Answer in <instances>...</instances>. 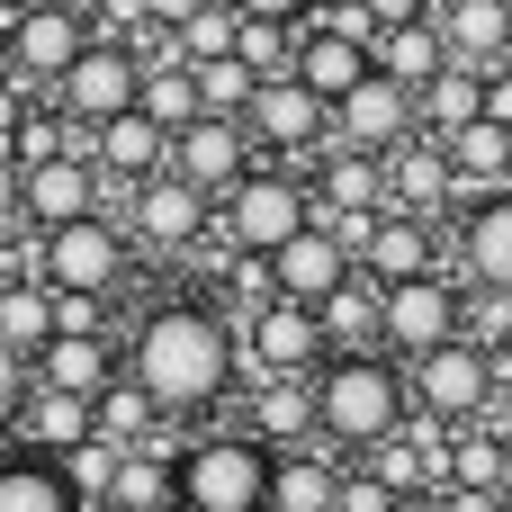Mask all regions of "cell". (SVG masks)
Returning a JSON list of instances; mask_svg holds the SVG:
<instances>
[{
	"label": "cell",
	"instance_id": "cell-1",
	"mask_svg": "<svg viewBox=\"0 0 512 512\" xmlns=\"http://www.w3.org/2000/svg\"><path fill=\"white\" fill-rule=\"evenodd\" d=\"M243 351H234V324L207 306V297H162L135 342H126V378L162 405V414H207L225 387H234Z\"/></svg>",
	"mask_w": 512,
	"mask_h": 512
},
{
	"label": "cell",
	"instance_id": "cell-2",
	"mask_svg": "<svg viewBox=\"0 0 512 512\" xmlns=\"http://www.w3.org/2000/svg\"><path fill=\"white\" fill-rule=\"evenodd\" d=\"M405 423H414V387H405V369H396L387 351L324 360V369H315V441L369 459V450H378L387 432H405Z\"/></svg>",
	"mask_w": 512,
	"mask_h": 512
},
{
	"label": "cell",
	"instance_id": "cell-3",
	"mask_svg": "<svg viewBox=\"0 0 512 512\" xmlns=\"http://www.w3.org/2000/svg\"><path fill=\"white\" fill-rule=\"evenodd\" d=\"M315 225V189H306V171H288V162H252L225 198H216V243L225 252H288L297 234Z\"/></svg>",
	"mask_w": 512,
	"mask_h": 512
},
{
	"label": "cell",
	"instance_id": "cell-4",
	"mask_svg": "<svg viewBox=\"0 0 512 512\" xmlns=\"http://www.w3.org/2000/svg\"><path fill=\"white\" fill-rule=\"evenodd\" d=\"M171 512H270V450L252 432H207L171 459Z\"/></svg>",
	"mask_w": 512,
	"mask_h": 512
},
{
	"label": "cell",
	"instance_id": "cell-5",
	"mask_svg": "<svg viewBox=\"0 0 512 512\" xmlns=\"http://www.w3.org/2000/svg\"><path fill=\"white\" fill-rule=\"evenodd\" d=\"M126 270H135V234L117 225V216H81V225H54V234H36V279L54 288V297H117L126 288Z\"/></svg>",
	"mask_w": 512,
	"mask_h": 512
},
{
	"label": "cell",
	"instance_id": "cell-6",
	"mask_svg": "<svg viewBox=\"0 0 512 512\" xmlns=\"http://www.w3.org/2000/svg\"><path fill=\"white\" fill-rule=\"evenodd\" d=\"M243 135H252V153H270V162H288V171H306L324 144H333V108L297 81V72H279V81H261L252 90V108H243Z\"/></svg>",
	"mask_w": 512,
	"mask_h": 512
},
{
	"label": "cell",
	"instance_id": "cell-7",
	"mask_svg": "<svg viewBox=\"0 0 512 512\" xmlns=\"http://www.w3.org/2000/svg\"><path fill=\"white\" fill-rule=\"evenodd\" d=\"M405 387H414V414H423V423H441V432H468V423H486V414H495V360H486L477 342H450V351L414 360V369H405Z\"/></svg>",
	"mask_w": 512,
	"mask_h": 512
},
{
	"label": "cell",
	"instance_id": "cell-8",
	"mask_svg": "<svg viewBox=\"0 0 512 512\" xmlns=\"http://www.w3.org/2000/svg\"><path fill=\"white\" fill-rule=\"evenodd\" d=\"M234 351H243V369H252V378H315V369L333 360V351H324L315 306H297V297H270L261 315H243Z\"/></svg>",
	"mask_w": 512,
	"mask_h": 512
},
{
	"label": "cell",
	"instance_id": "cell-9",
	"mask_svg": "<svg viewBox=\"0 0 512 512\" xmlns=\"http://www.w3.org/2000/svg\"><path fill=\"white\" fill-rule=\"evenodd\" d=\"M387 360L396 369H414V360H432V351H450L459 342V279L450 270H432V279H405V288H387Z\"/></svg>",
	"mask_w": 512,
	"mask_h": 512
},
{
	"label": "cell",
	"instance_id": "cell-10",
	"mask_svg": "<svg viewBox=\"0 0 512 512\" xmlns=\"http://www.w3.org/2000/svg\"><path fill=\"white\" fill-rule=\"evenodd\" d=\"M99 36H90V18H81V0L72 9H27V18H9V72L27 81V90H63V72L90 54Z\"/></svg>",
	"mask_w": 512,
	"mask_h": 512
},
{
	"label": "cell",
	"instance_id": "cell-11",
	"mask_svg": "<svg viewBox=\"0 0 512 512\" xmlns=\"http://www.w3.org/2000/svg\"><path fill=\"white\" fill-rule=\"evenodd\" d=\"M126 234L144 243V252H198L207 234H216V198H198L189 180H144V189H126Z\"/></svg>",
	"mask_w": 512,
	"mask_h": 512
},
{
	"label": "cell",
	"instance_id": "cell-12",
	"mask_svg": "<svg viewBox=\"0 0 512 512\" xmlns=\"http://www.w3.org/2000/svg\"><path fill=\"white\" fill-rule=\"evenodd\" d=\"M135 90H144V63L126 54V45H90L72 72H63V90H54V108L81 126V135H99L108 117H126L135 108Z\"/></svg>",
	"mask_w": 512,
	"mask_h": 512
},
{
	"label": "cell",
	"instance_id": "cell-13",
	"mask_svg": "<svg viewBox=\"0 0 512 512\" xmlns=\"http://www.w3.org/2000/svg\"><path fill=\"white\" fill-rule=\"evenodd\" d=\"M99 162L90 153H54V162H27L18 171V225H36V234H54V225H81V216H99Z\"/></svg>",
	"mask_w": 512,
	"mask_h": 512
},
{
	"label": "cell",
	"instance_id": "cell-14",
	"mask_svg": "<svg viewBox=\"0 0 512 512\" xmlns=\"http://www.w3.org/2000/svg\"><path fill=\"white\" fill-rule=\"evenodd\" d=\"M405 135H423V117H414V90H396L387 72H369L333 108V144H351V153H396Z\"/></svg>",
	"mask_w": 512,
	"mask_h": 512
},
{
	"label": "cell",
	"instance_id": "cell-15",
	"mask_svg": "<svg viewBox=\"0 0 512 512\" xmlns=\"http://www.w3.org/2000/svg\"><path fill=\"white\" fill-rule=\"evenodd\" d=\"M243 171H252V135L234 117H198V126L171 135V180H189L198 198H225Z\"/></svg>",
	"mask_w": 512,
	"mask_h": 512
},
{
	"label": "cell",
	"instance_id": "cell-16",
	"mask_svg": "<svg viewBox=\"0 0 512 512\" xmlns=\"http://www.w3.org/2000/svg\"><path fill=\"white\" fill-rule=\"evenodd\" d=\"M432 27H441L450 63H468V72L512 63V0H432Z\"/></svg>",
	"mask_w": 512,
	"mask_h": 512
},
{
	"label": "cell",
	"instance_id": "cell-17",
	"mask_svg": "<svg viewBox=\"0 0 512 512\" xmlns=\"http://www.w3.org/2000/svg\"><path fill=\"white\" fill-rule=\"evenodd\" d=\"M378 171H387V207H396V216L441 225V207L459 198V189H450V153H441L432 135H405L396 153H378Z\"/></svg>",
	"mask_w": 512,
	"mask_h": 512
},
{
	"label": "cell",
	"instance_id": "cell-18",
	"mask_svg": "<svg viewBox=\"0 0 512 512\" xmlns=\"http://www.w3.org/2000/svg\"><path fill=\"white\" fill-rule=\"evenodd\" d=\"M306 189H315V216H387V171H378V153L324 144V153L306 162Z\"/></svg>",
	"mask_w": 512,
	"mask_h": 512
},
{
	"label": "cell",
	"instance_id": "cell-19",
	"mask_svg": "<svg viewBox=\"0 0 512 512\" xmlns=\"http://www.w3.org/2000/svg\"><path fill=\"white\" fill-rule=\"evenodd\" d=\"M441 270V225H423V216H378L369 225V252H360V279H378V288H405V279H432Z\"/></svg>",
	"mask_w": 512,
	"mask_h": 512
},
{
	"label": "cell",
	"instance_id": "cell-20",
	"mask_svg": "<svg viewBox=\"0 0 512 512\" xmlns=\"http://www.w3.org/2000/svg\"><path fill=\"white\" fill-rule=\"evenodd\" d=\"M117 378H126V360L108 351V333H54V342L36 351V387H54V396H81V405H99Z\"/></svg>",
	"mask_w": 512,
	"mask_h": 512
},
{
	"label": "cell",
	"instance_id": "cell-21",
	"mask_svg": "<svg viewBox=\"0 0 512 512\" xmlns=\"http://www.w3.org/2000/svg\"><path fill=\"white\" fill-rule=\"evenodd\" d=\"M315 324H324V351H333V360H360V351H387V342H378V333H387V288L351 270V279H342V288H333V297L315 306Z\"/></svg>",
	"mask_w": 512,
	"mask_h": 512
},
{
	"label": "cell",
	"instance_id": "cell-22",
	"mask_svg": "<svg viewBox=\"0 0 512 512\" xmlns=\"http://www.w3.org/2000/svg\"><path fill=\"white\" fill-rule=\"evenodd\" d=\"M288 72H297L324 108H342L378 63H369V45H351V36H333V27H297V63H288Z\"/></svg>",
	"mask_w": 512,
	"mask_h": 512
},
{
	"label": "cell",
	"instance_id": "cell-23",
	"mask_svg": "<svg viewBox=\"0 0 512 512\" xmlns=\"http://www.w3.org/2000/svg\"><path fill=\"white\" fill-rule=\"evenodd\" d=\"M441 153H450V189H459L468 207L512 189V126H495V117H477L468 135H450Z\"/></svg>",
	"mask_w": 512,
	"mask_h": 512
},
{
	"label": "cell",
	"instance_id": "cell-24",
	"mask_svg": "<svg viewBox=\"0 0 512 512\" xmlns=\"http://www.w3.org/2000/svg\"><path fill=\"white\" fill-rule=\"evenodd\" d=\"M270 279H279V297H297V306H324V297L351 279V252H342L324 225H306L288 252H270Z\"/></svg>",
	"mask_w": 512,
	"mask_h": 512
},
{
	"label": "cell",
	"instance_id": "cell-25",
	"mask_svg": "<svg viewBox=\"0 0 512 512\" xmlns=\"http://www.w3.org/2000/svg\"><path fill=\"white\" fill-rule=\"evenodd\" d=\"M243 432H252L270 459H279V450H306V441H315V378H261Z\"/></svg>",
	"mask_w": 512,
	"mask_h": 512
},
{
	"label": "cell",
	"instance_id": "cell-26",
	"mask_svg": "<svg viewBox=\"0 0 512 512\" xmlns=\"http://www.w3.org/2000/svg\"><path fill=\"white\" fill-rule=\"evenodd\" d=\"M459 270H468V288H512V189L459 216Z\"/></svg>",
	"mask_w": 512,
	"mask_h": 512
},
{
	"label": "cell",
	"instance_id": "cell-27",
	"mask_svg": "<svg viewBox=\"0 0 512 512\" xmlns=\"http://www.w3.org/2000/svg\"><path fill=\"white\" fill-rule=\"evenodd\" d=\"M18 450H36V459H63V450H81L90 441V405L81 396H54V387H27V405H18Z\"/></svg>",
	"mask_w": 512,
	"mask_h": 512
},
{
	"label": "cell",
	"instance_id": "cell-28",
	"mask_svg": "<svg viewBox=\"0 0 512 512\" xmlns=\"http://www.w3.org/2000/svg\"><path fill=\"white\" fill-rule=\"evenodd\" d=\"M369 63H378V72H387L396 90H414V99H423V90H432V81L450 72V45H441V27H432V18H414V27H387Z\"/></svg>",
	"mask_w": 512,
	"mask_h": 512
},
{
	"label": "cell",
	"instance_id": "cell-29",
	"mask_svg": "<svg viewBox=\"0 0 512 512\" xmlns=\"http://www.w3.org/2000/svg\"><path fill=\"white\" fill-rule=\"evenodd\" d=\"M162 423H171V414H162L135 378H117V387L90 405V432H99V441H117V450H171V441H162Z\"/></svg>",
	"mask_w": 512,
	"mask_h": 512
},
{
	"label": "cell",
	"instance_id": "cell-30",
	"mask_svg": "<svg viewBox=\"0 0 512 512\" xmlns=\"http://www.w3.org/2000/svg\"><path fill=\"white\" fill-rule=\"evenodd\" d=\"M342 495V468L324 450H279L270 459V512H333Z\"/></svg>",
	"mask_w": 512,
	"mask_h": 512
},
{
	"label": "cell",
	"instance_id": "cell-31",
	"mask_svg": "<svg viewBox=\"0 0 512 512\" xmlns=\"http://www.w3.org/2000/svg\"><path fill=\"white\" fill-rule=\"evenodd\" d=\"M414 117H423V135L432 144H450V135H468L477 117H486V72H468V63H450L423 99H414Z\"/></svg>",
	"mask_w": 512,
	"mask_h": 512
},
{
	"label": "cell",
	"instance_id": "cell-32",
	"mask_svg": "<svg viewBox=\"0 0 512 512\" xmlns=\"http://www.w3.org/2000/svg\"><path fill=\"white\" fill-rule=\"evenodd\" d=\"M45 342H54V288L45 279H0V351H18L36 369Z\"/></svg>",
	"mask_w": 512,
	"mask_h": 512
},
{
	"label": "cell",
	"instance_id": "cell-33",
	"mask_svg": "<svg viewBox=\"0 0 512 512\" xmlns=\"http://www.w3.org/2000/svg\"><path fill=\"white\" fill-rule=\"evenodd\" d=\"M0 512H81V504H72V486H63L54 459L9 450V459H0Z\"/></svg>",
	"mask_w": 512,
	"mask_h": 512
},
{
	"label": "cell",
	"instance_id": "cell-34",
	"mask_svg": "<svg viewBox=\"0 0 512 512\" xmlns=\"http://www.w3.org/2000/svg\"><path fill=\"white\" fill-rule=\"evenodd\" d=\"M450 486H477V495H504L512 504V450L495 441V423L450 432Z\"/></svg>",
	"mask_w": 512,
	"mask_h": 512
},
{
	"label": "cell",
	"instance_id": "cell-35",
	"mask_svg": "<svg viewBox=\"0 0 512 512\" xmlns=\"http://www.w3.org/2000/svg\"><path fill=\"white\" fill-rule=\"evenodd\" d=\"M135 108L162 126V135H180V126H198V72L189 63H162V72H144V90H135Z\"/></svg>",
	"mask_w": 512,
	"mask_h": 512
},
{
	"label": "cell",
	"instance_id": "cell-36",
	"mask_svg": "<svg viewBox=\"0 0 512 512\" xmlns=\"http://www.w3.org/2000/svg\"><path fill=\"white\" fill-rule=\"evenodd\" d=\"M459 342H477L486 360L512 351V288H459Z\"/></svg>",
	"mask_w": 512,
	"mask_h": 512
},
{
	"label": "cell",
	"instance_id": "cell-37",
	"mask_svg": "<svg viewBox=\"0 0 512 512\" xmlns=\"http://www.w3.org/2000/svg\"><path fill=\"white\" fill-rule=\"evenodd\" d=\"M54 468H63V486H72V504H108V495H117V468H126V450L90 432V441H81V450H63Z\"/></svg>",
	"mask_w": 512,
	"mask_h": 512
},
{
	"label": "cell",
	"instance_id": "cell-38",
	"mask_svg": "<svg viewBox=\"0 0 512 512\" xmlns=\"http://www.w3.org/2000/svg\"><path fill=\"white\" fill-rule=\"evenodd\" d=\"M171 459H180V450H126V468H117V495H108V504H126V512H171Z\"/></svg>",
	"mask_w": 512,
	"mask_h": 512
},
{
	"label": "cell",
	"instance_id": "cell-39",
	"mask_svg": "<svg viewBox=\"0 0 512 512\" xmlns=\"http://www.w3.org/2000/svg\"><path fill=\"white\" fill-rule=\"evenodd\" d=\"M234 63H243L252 81H279V72L297 63V27H279V18H243V36H234Z\"/></svg>",
	"mask_w": 512,
	"mask_h": 512
},
{
	"label": "cell",
	"instance_id": "cell-40",
	"mask_svg": "<svg viewBox=\"0 0 512 512\" xmlns=\"http://www.w3.org/2000/svg\"><path fill=\"white\" fill-rule=\"evenodd\" d=\"M189 72H198V117H234V126H243V108H252L261 81H252L234 54H225V63H189Z\"/></svg>",
	"mask_w": 512,
	"mask_h": 512
},
{
	"label": "cell",
	"instance_id": "cell-41",
	"mask_svg": "<svg viewBox=\"0 0 512 512\" xmlns=\"http://www.w3.org/2000/svg\"><path fill=\"white\" fill-rule=\"evenodd\" d=\"M234 36H243L234 0H207V9L180 27V63H225V54H234Z\"/></svg>",
	"mask_w": 512,
	"mask_h": 512
},
{
	"label": "cell",
	"instance_id": "cell-42",
	"mask_svg": "<svg viewBox=\"0 0 512 512\" xmlns=\"http://www.w3.org/2000/svg\"><path fill=\"white\" fill-rule=\"evenodd\" d=\"M387 504H396V495H387L369 468H342V495H333V512H387Z\"/></svg>",
	"mask_w": 512,
	"mask_h": 512
},
{
	"label": "cell",
	"instance_id": "cell-43",
	"mask_svg": "<svg viewBox=\"0 0 512 512\" xmlns=\"http://www.w3.org/2000/svg\"><path fill=\"white\" fill-rule=\"evenodd\" d=\"M27 108H36V90H27L18 72H0V153L18 144V126H27Z\"/></svg>",
	"mask_w": 512,
	"mask_h": 512
},
{
	"label": "cell",
	"instance_id": "cell-44",
	"mask_svg": "<svg viewBox=\"0 0 512 512\" xmlns=\"http://www.w3.org/2000/svg\"><path fill=\"white\" fill-rule=\"evenodd\" d=\"M27 387H36V369H27L18 351H0V423H18V405H27Z\"/></svg>",
	"mask_w": 512,
	"mask_h": 512
},
{
	"label": "cell",
	"instance_id": "cell-45",
	"mask_svg": "<svg viewBox=\"0 0 512 512\" xmlns=\"http://www.w3.org/2000/svg\"><path fill=\"white\" fill-rule=\"evenodd\" d=\"M360 9L378 18V36H387V27H414V18H432V0H360Z\"/></svg>",
	"mask_w": 512,
	"mask_h": 512
},
{
	"label": "cell",
	"instance_id": "cell-46",
	"mask_svg": "<svg viewBox=\"0 0 512 512\" xmlns=\"http://www.w3.org/2000/svg\"><path fill=\"white\" fill-rule=\"evenodd\" d=\"M315 0H234V18H279V27H306Z\"/></svg>",
	"mask_w": 512,
	"mask_h": 512
},
{
	"label": "cell",
	"instance_id": "cell-47",
	"mask_svg": "<svg viewBox=\"0 0 512 512\" xmlns=\"http://www.w3.org/2000/svg\"><path fill=\"white\" fill-rule=\"evenodd\" d=\"M486 117L512 126V63H504V72H486Z\"/></svg>",
	"mask_w": 512,
	"mask_h": 512
},
{
	"label": "cell",
	"instance_id": "cell-48",
	"mask_svg": "<svg viewBox=\"0 0 512 512\" xmlns=\"http://www.w3.org/2000/svg\"><path fill=\"white\" fill-rule=\"evenodd\" d=\"M441 512H504V495H477V486H441Z\"/></svg>",
	"mask_w": 512,
	"mask_h": 512
},
{
	"label": "cell",
	"instance_id": "cell-49",
	"mask_svg": "<svg viewBox=\"0 0 512 512\" xmlns=\"http://www.w3.org/2000/svg\"><path fill=\"white\" fill-rule=\"evenodd\" d=\"M144 9H153V27H171V36H180V27H189L207 0H144Z\"/></svg>",
	"mask_w": 512,
	"mask_h": 512
},
{
	"label": "cell",
	"instance_id": "cell-50",
	"mask_svg": "<svg viewBox=\"0 0 512 512\" xmlns=\"http://www.w3.org/2000/svg\"><path fill=\"white\" fill-rule=\"evenodd\" d=\"M0 225H18V153H0Z\"/></svg>",
	"mask_w": 512,
	"mask_h": 512
},
{
	"label": "cell",
	"instance_id": "cell-51",
	"mask_svg": "<svg viewBox=\"0 0 512 512\" xmlns=\"http://www.w3.org/2000/svg\"><path fill=\"white\" fill-rule=\"evenodd\" d=\"M486 423H495V441H504V450H512V387H504V396H495V414H486Z\"/></svg>",
	"mask_w": 512,
	"mask_h": 512
},
{
	"label": "cell",
	"instance_id": "cell-52",
	"mask_svg": "<svg viewBox=\"0 0 512 512\" xmlns=\"http://www.w3.org/2000/svg\"><path fill=\"white\" fill-rule=\"evenodd\" d=\"M387 512H441V495H396Z\"/></svg>",
	"mask_w": 512,
	"mask_h": 512
},
{
	"label": "cell",
	"instance_id": "cell-53",
	"mask_svg": "<svg viewBox=\"0 0 512 512\" xmlns=\"http://www.w3.org/2000/svg\"><path fill=\"white\" fill-rule=\"evenodd\" d=\"M9 18H27V9H72V0H0Z\"/></svg>",
	"mask_w": 512,
	"mask_h": 512
},
{
	"label": "cell",
	"instance_id": "cell-54",
	"mask_svg": "<svg viewBox=\"0 0 512 512\" xmlns=\"http://www.w3.org/2000/svg\"><path fill=\"white\" fill-rule=\"evenodd\" d=\"M0 72H9V9H0Z\"/></svg>",
	"mask_w": 512,
	"mask_h": 512
},
{
	"label": "cell",
	"instance_id": "cell-55",
	"mask_svg": "<svg viewBox=\"0 0 512 512\" xmlns=\"http://www.w3.org/2000/svg\"><path fill=\"white\" fill-rule=\"evenodd\" d=\"M81 512H126V504H81Z\"/></svg>",
	"mask_w": 512,
	"mask_h": 512
},
{
	"label": "cell",
	"instance_id": "cell-56",
	"mask_svg": "<svg viewBox=\"0 0 512 512\" xmlns=\"http://www.w3.org/2000/svg\"><path fill=\"white\" fill-rule=\"evenodd\" d=\"M504 512H512V504H504Z\"/></svg>",
	"mask_w": 512,
	"mask_h": 512
}]
</instances>
